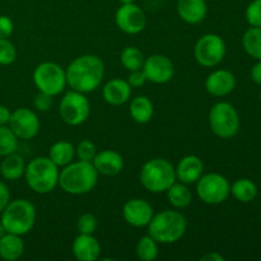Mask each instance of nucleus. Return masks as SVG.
<instances>
[{
    "label": "nucleus",
    "instance_id": "f257e3e1",
    "mask_svg": "<svg viewBox=\"0 0 261 261\" xmlns=\"http://www.w3.org/2000/svg\"><path fill=\"white\" fill-rule=\"evenodd\" d=\"M66 83L73 91L81 93L94 92L105 76V64L93 54L78 56L65 69Z\"/></svg>",
    "mask_w": 261,
    "mask_h": 261
},
{
    "label": "nucleus",
    "instance_id": "6ab92c4d",
    "mask_svg": "<svg viewBox=\"0 0 261 261\" xmlns=\"http://www.w3.org/2000/svg\"><path fill=\"white\" fill-rule=\"evenodd\" d=\"M71 249L79 261H96L101 256V245L93 234L79 233L74 239Z\"/></svg>",
    "mask_w": 261,
    "mask_h": 261
},
{
    "label": "nucleus",
    "instance_id": "393cba45",
    "mask_svg": "<svg viewBox=\"0 0 261 261\" xmlns=\"http://www.w3.org/2000/svg\"><path fill=\"white\" fill-rule=\"evenodd\" d=\"M74 157H75V147L66 140H59L54 143L48 150V158L59 168L73 162Z\"/></svg>",
    "mask_w": 261,
    "mask_h": 261
},
{
    "label": "nucleus",
    "instance_id": "2f4dec72",
    "mask_svg": "<svg viewBox=\"0 0 261 261\" xmlns=\"http://www.w3.org/2000/svg\"><path fill=\"white\" fill-rule=\"evenodd\" d=\"M97 154V147L93 142L89 139H83L78 143L75 147V155L79 161L84 162H92Z\"/></svg>",
    "mask_w": 261,
    "mask_h": 261
},
{
    "label": "nucleus",
    "instance_id": "bb28decb",
    "mask_svg": "<svg viewBox=\"0 0 261 261\" xmlns=\"http://www.w3.org/2000/svg\"><path fill=\"white\" fill-rule=\"evenodd\" d=\"M231 194L241 203H250L257 195V186L249 178H240L231 186Z\"/></svg>",
    "mask_w": 261,
    "mask_h": 261
},
{
    "label": "nucleus",
    "instance_id": "9b49d317",
    "mask_svg": "<svg viewBox=\"0 0 261 261\" xmlns=\"http://www.w3.org/2000/svg\"><path fill=\"white\" fill-rule=\"evenodd\" d=\"M194 55L199 65L204 68H214L221 64L226 56V43L221 36L206 33L196 41Z\"/></svg>",
    "mask_w": 261,
    "mask_h": 261
},
{
    "label": "nucleus",
    "instance_id": "39448f33",
    "mask_svg": "<svg viewBox=\"0 0 261 261\" xmlns=\"http://www.w3.org/2000/svg\"><path fill=\"white\" fill-rule=\"evenodd\" d=\"M37 218L35 205L27 199L10 200L2 212V223L8 233L18 236L27 234L33 228Z\"/></svg>",
    "mask_w": 261,
    "mask_h": 261
},
{
    "label": "nucleus",
    "instance_id": "dca6fc26",
    "mask_svg": "<svg viewBox=\"0 0 261 261\" xmlns=\"http://www.w3.org/2000/svg\"><path fill=\"white\" fill-rule=\"evenodd\" d=\"M236 87V78L226 69H218L212 71L205 79V89L214 97H224L232 93Z\"/></svg>",
    "mask_w": 261,
    "mask_h": 261
},
{
    "label": "nucleus",
    "instance_id": "b1692460",
    "mask_svg": "<svg viewBox=\"0 0 261 261\" xmlns=\"http://www.w3.org/2000/svg\"><path fill=\"white\" fill-rule=\"evenodd\" d=\"M130 116L138 124H147L152 120L154 114L153 102L147 96H138L130 102Z\"/></svg>",
    "mask_w": 261,
    "mask_h": 261
},
{
    "label": "nucleus",
    "instance_id": "473e14b6",
    "mask_svg": "<svg viewBox=\"0 0 261 261\" xmlns=\"http://www.w3.org/2000/svg\"><path fill=\"white\" fill-rule=\"evenodd\" d=\"M17 59V48L9 38H0V65H10Z\"/></svg>",
    "mask_w": 261,
    "mask_h": 261
},
{
    "label": "nucleus",
    "instance_id": "412c9836",
    "mask_svg": "<svg viewBox=\"0 0 261 261\" xmlns=\"http://www.w3.org/2000/svg\"><path fill=\"white\" fill-rule=\"evenodd\" d=\"M177 14L188 24H198L203 22L208 13L205 0H177Z\"/></svg>",
    "mask_w": 261,
    "mask_h": 261
},
{
    "label": "nucleus",
    "instance_id": "f704fd0d",
    "mask_svg": "<svg viewBox=\"0 0 261 261\" xmlns=\"http://www.w3.org/2000/svg\"><path fill=\"white\" fill-rule=\"evenodd\" d=\"M246 20L251 27H261V0H254L246 9Z\"/></svg>",
    "mask_w": 261,
    "mask_h": 261
},
{
    "label": "nucleus",
    "instance_id": "2eb2a0df",
    "mask_svg": "<svg viewBox=\"0 0 261 261\" xmlns=\"http://www.w3.org/2000/svg\"><path fill=\"white\" fill-rule=\"evenodd\" d=\"M153 216H154V211L152 205L144 199H130L124 204V208H122V217L125 222L137 228L147 227Z\"/></svg>",
    "mask_w": 261,
    "mask_h": 261
},
{
    "label": "nucleus",
    "instance_id": "e433bc0d",
    "mask_svg": "<svg viewBox=\"0 0 261 261\" xmlns=\"http://www.w3.org/2000/svg\"><path fill=\"white\" fill-rule=\"evenodd\" d=\"M127 83L130 84L132 88H140V87L144 86L147 83V76H145L143 69L130 71L129 76H127Z\"/></svg>",
    "mask_w": 261,
    "mask_h": 261
},
{
    "label": "nucleus",
    "instance_id": "ea45409f",
    "mask_svg": "<svg viewBox=\"0 0 261 261\" xmlns=\"http://www.w3.org/2000/svg\"><path fill=\"white\" fill-rule=\"evenodd\" d=\"M251 79L257 84L261 86V60L257 61L251 69Z\"/></svg>",
    "mask_w": 261,
    "mask_h": 261
},
{
    "label": "nucleus",
    "instance_id": "c03bdc74",
    "mask_svg": "<svg viewBox=\"0 0 261 261\" xmlns=\"http://www.w3.org/2000/svg\"><path fill=\"white\" fill-rule=\"evenodd\" d=\"M120 4H132V3H134L135 0H119Z\"/></svg>",
    "mask_w": 261,
    "mask_h": 261
},
{
    "label": "nucleus",
    "instance_id": "1a4fd4ad",
    "mask_svg": "<svg viewBox=\"0 0 261 261\" xmlns=\"http://www.w3.org/2000/svg\"><path fill=\"white\" fill-rule=\"evenodd\" d=\"M196 194L203 203L218 205L224 203L231 195V184L219 173H205L196 181Z\"/></svg>",
    "mask_w": 261,
    "mask_h": 261
},
{
    "label": "nucleus",
    "instance_id": "ddd939ff",
    "mask_svg": "<svg viewBox=\"0 0 261 261\" xmlns=\"http://www.w3.org/2000/svg\"><path fill=\"white\" fill-rule=\"evenodd\" d=\"M115 22L120 31L127 35H138L147 25V17L144 10L137 4H121L116 10Z\"/></svg>",
    "mask_w": 261,
    "mask_h": 261
},
{
    "label": "nucleus",
    "instance_id": "f3484780",
    "mask_svg": "<svg viewBox=\"0 0 261 261\" xmlns=\"http://www.w3.org/2000/svg\"><path fill=\"white\" fill-rule=\"evenodd\" d=\"M176 180L185 185H193L203 176L204 163L198 155L189 154L181 158L180 162L175 167Z\"/></svg>",
    "mask_w": 261,
    "mask_h": 261
},
{
    "label": "nucleus",
    "instance_id": "c756f323",
    "mask_svg": "<svg viewBox=\"0 0 261 261\" xmlns=\"http://www.w3.org/2000/svg\"><path fill=\"white\" fill-rule=\"evenodd\" d=\"M144 60L145 58L143 53L135 46H127L121 51V55H120V61H121L122 66L129 71L142 69Z\"/></svg>",
    "mask_w": 261,
    "mask_h": 261
},
{
    "label": "nucleus",
    "instance_id": "cd10ccee",
    "mask_svg": "<svg viewBox=\"0 0 261 261\" xmlns=\"http://www.w3.org/2000/svg\"><path fill=\"white\" fill-rule=\"evenodd\" d=\"M242 46L251 58L261 60V27H251L242 37Z\"/></svg>",
    "mask_w": 261,
    "mask_h": 261
},
{
    "label": "nucleus",
    "instance_id": "72a5a7b5",
    "mask_svg": "<svg viewBox=\"0 0 261 261\" xmlns=\"http://www.w3.org/2000/svg\"><path fill=\"white\" fill-rule=\"evenodd\" d=\"M97 218L94 214L92 213H84L76 221V228H78L79 233L84 234H93L97 229Z\"/></svg>",
    "mask_w": 261,
    "mask_h": 261
},
{
    "label": "nucleus",
    "instance_id": "f03ea898",
    "mask_svg": "<svg viewBox=\"0 0 261 261\" xmlns=\"http://www.w3.org/2000/svg\"><path fill=\"white\" fill-rule=\"evenodd\" d=\"M98 182V172L92 162L76 161L64 166L59 173V186L70 195H84Z\"/></svg>",
    "mask_w": 261,
    "mask_h": 261
},
{
    "label": "nucleus",
    "instance_id": "7c9ffc66",
    "mask_svg": "<svg viewBox=\"0 0 261 261\" xmlns=\"http://www.w3.org/2000/svg\"><path fill=\"white\" fill-rule=\"evenodd\" d=\"M18 149V138L7 125H0V157L15 153Z\"/></svg>",
    "mask_w": 261,
    "mask_h": 261
},
{
    "label": "nucleus",
    "instance_id": "20e7f679",
    "mask_svg": "<svg viewBox=\"0 0 261 261\" xmlns=\"http://www.w3.org/2000/svg\"><path fill=\"white\" fill-rule=\"evenodd\" d=\"M59 173L60 170L50 158L36 157L25 165L24 177L31 190L45 195L59 185Z\"/></svg>",
    "mask_w": 261,
    "mask_h": 261
},
{
    "label": "nucleus",
    "instance_id": "5701e85b",
    "mask_svg": "<svg viewBox=\"0 0 261 261\" xmlns=\"http://www.w3.org/2000/svg\"><path fill=\"white\" fill-rule=\"evenodd\" d=\"M25 171V162L22 155L17 153L5 155L0 165V173L3 178L8 181H17L22 176H24Z\"/></svg>",
    "mask_w": 261,
    "mask_h": 261
},
{
    "label": "nucleus",
    "instance_id": "c9c22d12",
    "mask_svg": "<svg viewBox=\"0 0 261 261\" xmlns=\"http://www.w3.org/2000/svg\"><path fill=\"white\" fill-rule=\"evenodd\" d=\"M54 105V97L50 94H46L43 92H38L33 99V106L36 110L41 112H46L53 107Z\"/></svg>",
    "mask_w": 261,
    "mask_h": 261
},
{
    "label": "nucleus",
    "instance_id": "a878e982",
    "mask_svg": "<svg viewBox=\"0 0 261 261\" xmlns=\"http://www.w3.org/2000/svg\"><path fill=\"white\" fill-rule=\"evenodd\" d=\"M166 194H167L170 204L176 209L188 208L193 201L191 191L189 190L188 185L182 182H175L173 185H171L168 190L166 191Z\"/></svg>",
    "mask_w": 261,
    "mask_h": 261
},
{
    "label": "nucleus",
    "instance_id": "7ed1b4c3",
    "mask_svg": "<svg viewBox=\"0 0 261 261\" xmlns=\"http://www.w3.org/2000/svg\"><path fill=\"white\" fill-rule=\"evenodd\" d=\"M148 234L161 245L175 244L188 229V221L178 211H166L154 214L148 224Z\"/></svg>",
    "mask_w": 261,
    "mask_h": 261
},
{
    "label": "nucleus",
    "instance_id": "9d476101",
    "mask_svg": "<svg viewBox=\"0 0 261 261\" xmlns=\"http://www.w3.org/2000/svg\"><path fill=\"white\" fill-rule=\"evenodd\" d=\"M59 114L63 121L70 126H78L87 121L91 114V103L86 94L69 91L64 94L59 106Z\"/></svg>",
    "mask_w": 261,
    "mask_h": 261
},
{
    "label": "nucleus",
    "instance_id": "c85d7f7f",
    "mask_svg": "<svg viewBox=\"0 0 261 261\" xmlns=\"http://www.w3.org/2000/svg\"><path fill=\"white\" fill-rule=\"evenodd\" d=\"M138 259L142 261H153L158 257L160 250H158V242L149 234L140 237L135 247Z\"/></svg>",
    "mask_w": 261,
    "mask_h": 261
},
{
    "label": "nucleus",
    "instance_id": "0eeeda50",
    "mask_svg": "<svg viewBox=\"0 0 261 261\" xmlns=\"http://www.w3.org/2000/svg\"><path fill=\"white\" fill-rule=\"evenodd\" d=\"M33 83L38 92H43L53 97L59 96L68 86L65 69L54 61L38 64L33 70Z\"/></svg>",
    "mask_w": 261,
    "mask_h": 261
},
{
    "label": "nucleus",
    "instance_id": "423d86ee",
    "mask_svg": "<svg viewBox=\"0 0 261 261\" xmlns=\"http://www.w3.org/2000/svg\"><path fill=\"white\" fill-rule=\"evenodd\" d=\"M140 182L149 193H166L176 182L175 166L165 158L149 160L140 170Z\"/></svg>",
    "mask_w": 261,
    "mask_h": 261
},
{
    "label": "nucleus",
    "instance_id": "79ce46f5",
    "mask_svg": "<svg viewBox=\"0 0 261 261\" xmlns=\"http://www.w3.org/2000/svg\"><path fill=\"white\" fill-rule=\"evenodd\" d=\"M201 260L204 261H223L224 257L222 255L217 254V252H208L204 256H201Z\"/></svg>",
    "mask_w": 261,
    "mask_h": 261
},
{
    "label": "nucleus",
    "instance_id": "4c0bfd02",
    "mask_svg": "<svg viewBox=\"0 0 261 261\" xmlns=\"http://www.w3.org/2000/svg\"><path fill=\"white\" fill-rule=\"evenodd\" d=\"M14 32V23L7 15H0V38H9Z\"/></svg>",
    "mask_w": 261,
    "mask_h": 261
},
{
    "label": "nucleus",
    "instance_id": "f8f14e48",
    "mask_svg": "<svg viewBox=\"0 0 261 261\" xmlns=\"http://www.w3.org/2000/svg\"><path fill=\"white\" fill-rule=\"evenodd\" d=\"M8 126L13 130L18 139L30 140L40 132V120L35 111L20 107L12 112Z\"/></svg>",
    "mask_w": 261,
    "mask_h": 261
},
{
    "label": "nucleus",
    "instance_id": "a19ab883",
    "mask_svg": "<svg viewBox=\"0 0 261 261\" xmlns=\"http://www.w3.org/2000/svg\"><path fill=\"white\" fill-rule=\"evenodd\" d=\"M10 115H12V112L9 111V109L4 105H0V125H8Z\"/></svg>",
    "mask_w": 261,
    "mask_h": 261
},
{
    "label": "nucleus",
    "instance_id": "a18cd8bd",
    "mask_svg": "<svg viewBox=\"0 0 261 261\" xmlns=\"http://www.w3.org/2000/svg\"><path fill=\"white\" fill-rule=\"evenodd\" d=\"M260 101H261V92H260Z\"/></svg>",
    "mask_w": 261,
    "mask_h": 261
},
{
    "label": "nucleus",
    "instance_id": "a211bd4d",
    "mask_svg": "<svg viewBox=\"0 0 261 261\" xmlns=\"http://www.w3.org/2000/svg\"><path fill=\"white\" fill-rule=\"evenodd\" d=\"M98 175L116 176L124 168V158L119 152L112 149L97 152L96 157L92 161Z\"/></svg>",
    "mask_w": 261,
    "mask_h": 261
},
{
    "label": "nucleus",
    "instance_id": "37998d69",
    "mask_svg": "<svg viewBox=\"0 0 261 261\" xmlns=\"http://www.w3.org/2000/svg\"><path fill=\"white\" fill-rule=\"evenodd\" d=\"M7 233V231H5V228H4V226H3V223H2V221H0V239H2L3 236H4V234Z\"/></svg>",
    "mask_w": 261,
    "mask_h": 261
},
{
    "label": "nucleus",
    "instance_id": "4be33fe9",
    "mask_svg": "<svg viewBox=\"0 0 261 261\" xmlns=\"http://www.w3.org/2000/svg\"><path fill=\"white\" fill-rule=\"evenodd\" d=\"M24 252V242L22 236L14 233H5L0 239V259L5 261H15Z\"/></svg>",
    "mask_w": 261,
    "mask_h": 261
},
{
    "label": "nucleus",
    "instance_id": "aec40b11",
    "mask_svg": "<svg viewBox=\"0 0 261 261\" xmlns=\"http://www.w3.org/2000/svg\"><path fill=\"white\" fill-rule=\"evenodd\" d=\"M102 97L105 102L111 106H121L126 103L132 97V87L127 81L114 78L107 82L102 88Z\"/></svg>",
    "mask_w": 261,
    "mask_h": 261
},
{
    "label": "nucleus",
    "instance_id": "58836bf2",
    "mask_svg": "<svg viewBox=\"0 0 261 261\" xmlns=\"http://www.w3.org/2000/svg\"><path fill=\"white\" fill-rule=\"evenodd\" d=\"M10 201V193L8 186L5 185L3 181H0V214L4 211L5 206L8 205V203Z\"/></svg>",
    "mask_w": 261,
    "mask_h": 261
},
{
    "label": "nucleus",
    "instance_id": "4468645a",
    "mask_svg": "<svg viewBox=\"0 0 261 261\" xmlns=\"http://www.w3.org/2000/svg\"><path fill=\"white\" fill-rule=\"evenodd\" d=\"M142 69L147 76V81L154 84L168 83L175 74V66L171 59L161 54L148 56Z\"/></svg>",
    "mask_w": 261,
    "mask_h": 261
},
{
    "label": "nucleus",
    "instance_id": "6e6552de",
    "mask_svg": "<svg viewBox=\"0 0 261 261\" xmlns=\"http://www.w3.org/2000/svg\"><path fill=\"white\" fill-rule=\"evenodd\" d=\"M209 125L217 137L231 139L240 130L239 112L228 102H217L209 111Z\"/></svg>",
    "mask_w": 261,
    "mask_h": 261
}]
</instances>
